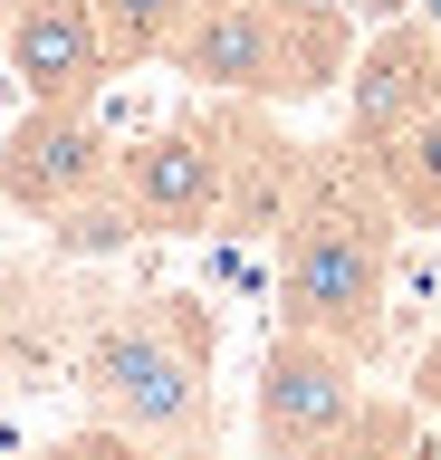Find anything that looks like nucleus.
<instances>
[{
	"label": "nucleus",
	"instance_id": "obj_1",
	"mask_svg": "<svg viewBox=\"0 0 441 460\" xmlns=\"http://www.w3.org/2000/svg\"><path fill=\"white\" fill-rule=\"evenodd\" d=\"M393 240L403 211L384 201L375 164L346 135L307 144V182L278 221V326H307L355 365H375L393 336Z\"/></svg>",
	"mask_w": 441,
	"mask_h": 460
},
{
	"label": "nucleus",
	"instance_id": "obj_2",
	"mask_svg": "<svg viewBox=\"0 0 441 460\" xmlns=\"http://www.w3.org/2000/svg\"><path fill=\"white\" fill-rule=\"evenodd\" d=\"M77 394L96 422L135 431L173 460H211L221 441V394H211V316L202 297H125L77 345Z\"/></svg>",
	"mask_w": 441,
	"mask_h": 460
},
{
	"label": "nucleus",
	"instance_id": "obj_3",
	"mask_svg": "<svg viewBox=\"0 0 441 460\" xmlns=\"http://www.w3.org/2000/svg\"><path fill=\"white\" fill-rule=\"evenodd\" d=\"M163 67L192 77L202 96L307 106V96H336V86H346L355 20L336 0H202Z\"/></svg>",
	"mask_w": 441,
	"mask_h": 460
},
{
	"label": "nucleus",
	"instance_id": "obj_4",
	"mask_svg": "<svg viewBox=\"0 0 441 460\" xmlns=\"http://www.w3.org/2000/svg\"><path fill=\"white\" fill-rule=\"evenodd\" d=\"M365 365H355L346 345L307 336V326H278L260 345V384H250V441L260 460H317L336 451L365 412Z\"/></svg>",
	"mask_w": 441,
	"mask_h": 460
},
{
	"label": "nucleus",
	"instance_id": "obj_5",
	"mask_svg": "<svg viewBox=\"0 0 441 460\" xmlns=\"http://www.w3.org/2000/svg\"><path fill=\"white\" fill-rule=\"evenodd\" d=\"M116 182L135 201V221L145 240H202L221 230V144H211V115H173V125H154V135L116 144Z\"/></svg>",
	"mask_w": 441,
	"mask_h": 460
},
{
	"label": "nucleus",
	"instance_id": "obj_6",
	"mask_svg": "<svg viewBox=\"0 0 441 460\" xmlns=\"http://www.w3.org/2000/svg\"><path fill=\"white\" fill-rule=\"evenodd\" d=\"M96 182H116V144H106L96 106H20V125L0 135V201L49 230Z\"/></svg>",
	"mask_w": 441,
	"mask_h": 460
},
{
	"label": "nucleus",
	"instance_id": "obj_7",
	"mask_svg": "<svg viewBox=\"0 0 441 460\" xmlns=\"http://www.w3.org/2000/svg\"><path fill=\"white\" fill-rule=\"evenodd\" d=\"M202 115L221 144V230H278L307 182V144L278 135V106H250V96H202Z\"/></svg>",
	"mask_w": 441,
	"mask_h": 460
},
{
	"label": "nucleus",
	"instance_id": "obj_8",
	"mask_svg": "<svg viewBox=\"0 0 441 460\" xmlns=\"http://www.w3.org/2000/svg\"><path fill=\"white\" fill-rule=\"evenodd\" d=\"M0 67L20 77L30 106H96V96L116 86L96 0H20V20L0 39Z\"/></svg>",
	"mask_w": 441,
	"mask_h": 460
},
{
	"label": "nucleus",
	"instance_id": "obj_9",
	"mask_svg": "<svg viewBox=\"0 0 441 460\" xmlns=\"http://www.w3.org/2000/svg\"><path fill=\"white\" fill-rule=\"evenodd\" d=\"M432 106H441V39L422 20H393L375 39H355V67H346V144L355 154H384Z\"/></svg>",
	"mask_w": 441,
	"mask_h": 460
},
{
	"label": "nucleus",
	"instance_id": "obj_10",
	"mask_svg": "<svg viewBox=\"0 0 441 460\" xmlns=\"http://www.w3.org/2000/svg\"><path fill=\"white\" fill-rule=\"evenodd\" d=\"M365 164H375L384 201L403 211V230H441V106L422 125H403L384 154H365Z\"/></svg>",
	"mask_w": 441,
	"mask_h": 460
},
{
	"label": "nucleus",
	"instance_id": "obj_11",
	"mask_svg": "<svg viewBox=\"0 0 441 460\" xmlns=\"http://www.w3.org/2000/svg\"><path fill=\"white\" fill-rule=\"evenodd\" d=\"M192 10H202V0H96V29H106L116 77H135V67H163V58H173V39L192 29Z\"/></svg>",
	"mask_w": 441,
	"mask_h": 460
},
{
	"label": "nucleus",
	"instance_id": "obj_12",
	"mask_svg": "<svg viewBox=\"0 0 441 460\" xmlns=\"http://www.w3.org/2000/svg\"><path fill=\"white\" fill-rule=\"evenodd\" d=\"M49 240H58L67 259H116V250H135V240H145V221H135L125 182H96V192H77L58 221H49Z\"/></svg>",
	"mask_w": 441,
	"mask_h": 460
},
{
	"label": "nucleus",
	"instance_id": "obj_13",
	"mask_svg": "<svg viewBox=\"0 0 441 460\" xmlns=\"http://www.w3.org/2000/svg\"><path fill=\"white\" fill-rule=\"evenodd\" d=\"M49 460H173V451H154V441H135V431H116V422L87 412V431H67Z\"/></svg>",
	"mask_w": 441,
	"mask_h": 460
},
{
	"label": "nucleus",
	"instance_id": "obj_14",
	"mask_svg": "<svg viewBox=\"0 0 441 460\" xmlns=\"http://www.w3.org/2000/svg\"><path fill=\"white\" fill-rule=\"evenodd\" d=\"M403 402L422 412V422H441V336L412 355V374H403Z\"/></svg>",
	"mask_w": 441,
	"mask_h": 460
},
{
	"label": "nucleus",
	"instance_id": "obj_15",
	"mask_svg": "<svg viewBox=\"0 0 441 460\" xmlns=\"http://www.w3.org/2000/svg\"><path fill=\"white\" fill-rule=\"evenodd\" d=\"M10 20H20V0H0V39H10Z\"/></svg>",
	"mask_w": 441,
	"mask_h": 460
},
{
	"label": "nucleus",
	"instance_id": "obj_16",
	"mask_svg": "<svg viewBox=\"0 0 441 460\" xmlns=\"http://www.w3.org/2000/svg\"><path fill=\"white\" fill-rule=\"evenodd\" d=\"M39 460H49V451H39Z\"/></svg>",
	"mask_w": 441,
	"mask_h": 460
}]
</instances>
